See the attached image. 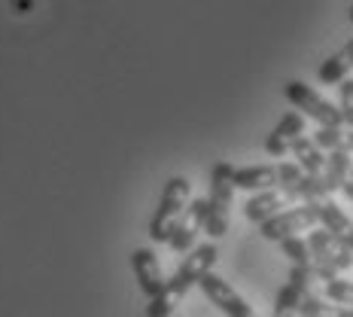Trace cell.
Returning a JSON list of instances; mask_svg holds the SVG:
<instances>
[{
  "instance_id": "1",
  "label": "cell",
  "mask_w": 353,
  "mask_h": 317,
  "mask_svg": "<svg viewBox=\"0 0 353 317\" xmlns=\"http://www.w3.org/2000/svg\"><path fill=\"white\" fill-rule=\"evenodd\" d=\"M234 168L229 162H216L210 168V193H208V220H204V232L213 241L223 238L229 232V217H232V198H234V183H232Z\"/></svg>"
},
{
  "instance_id": "2",
  "label": "cell",
  "mask_w": 353,
  "mask_h": 317,
  "mask_svg": "<svg viewBox=\"0 0 353 317\" xmlns=\"http://www.w3.org/2000/svg\"><path fill=\"white\" fill-rule=\"evenodd\" d=\"M189 193H192V183H189L186 177H171V180L165 183V193H161L156 213H152V220H150V238L156 241V244H165V241L171 238L176 220L183 217V211H186V204H189Z\"/></svg>"
},
{
  "instance_id": "3",
  "label": "cell",
  "mask_w": 353,
  "mask_h": 317,
  "mask_svg": "<svg viewBox=\"0 0 353 317\" xmlns=\"http://www.w3.org/2000/svg\"><path fill=\"white\" fill-rule=\"evenodd\" d=\"M307 247H311L314 256V271H317L320 281H335L341 278V271H347L353 265V250L344 247L338 238H332L326 229H311L307 235Z\"/></svg>"
},
{
  "instance_id": "4",
  "label": "cell",
  "mask_w": 353,
  "mask_h": 317,
  "mask_svg": "<svg viewBox=\"0 0 353 317\" xmlns=\"http://www.w3.org/2000/svg\"><path fill=\"white\" fill-rule=\"evenodd\" d=\"M219 260V250H216V241H210V244H198L189 250V256H183V262L176 265L174 278L165 284V293L171 296L176 305H180V299L189 293V287H195L201 281L208 271H213V265Z\"/></svg>"
},
{
  "instance_id": "5",
  "label": "cell",
  "mask_w": 353,
  "mask_h": 317,
  "mask_svg": "<svg viewBox=\"0 0 353 317\" xmlns=\"http://www.w3.org/2000/svg\"><path fill=\"white\" fill-rule=\"evenodd\" d=\"M283 95H286V101H290L292 107L301 110V116H311V119L317 125H323V128H341V125H344L341 110H338L332 101L323 98L320 92H314L307 83H301V79L286 83Z\"/></svg>"
},
{
  "instance_id": "6",
  "label": "cell",
  "mask_w": 353,
  "mask_h": 317,
  "mask_svg": "<svg viewBox=\"0 0 353 317\" xmlns=\"http://www.w3.org/2000/svg\"><path fill=\"white\" fill-rule=\"evenodd\" d=\"M320 226V211H317V202H307V204H292L281 213H274L271 220H265L259 226V235L265 241H283V238H292V235H301V232H311Z\"/></svg>"
},
{
  "instance_id": "7",
  "label": "cell",
  "mask_w": 353,
  "mask_h": 317,
  "mask_svg": "<svg viewBox=\"0 0 353 317\" xmlns=\"http://www.w3.org/2000/svg\"><path fill=\"white\" fill-rule=\"evenodd\" d=\"M198 287H201V293L208 296L213 305L219 308L225 317H259L253 311V305L241 296L234 287L225 281V278H219V275H213V271H208V275L198 281Z\"/></svg>"
},
{
  "instance_id": "8",
  "label": "cell",
  "mask_w": 353,
  "mask_h": 317,
  "mask_svg": "<svg viewBox=\"0 0 353 317\" xmlns=\"http://www.w3.org/2000/svg\"><path fill=\"white\" fill-rule=\"evenodd\" d=\"M204 220H208V198H192L189 211H183V217L176 220L171 238H168V247H171L174 253H189L198 232L204 229Z\"/></svg>"
},
{
  "instance_id": "9",
  "label": "cell",
  "mask_w": 353,
  "mask_h": 317,
  "mask_svg": "<svg viewBox=\"0 0 353 317\" xmlns=\"http://www.w3.org/2000/svg\"><path fill=\"white\" fill-rule=\"evenodd\" d=\"M131 269H134V278L141 284V293L150 299H156L161 290H165V275H161V265H159V256L152 253L150 247H137L131 253Z\"/></svg>"
},
{
  "instance_id": "10",
  "label": "cell",
  "mask_w": 353,
  "mask_h": 317,
  "mask_svg": "<svg viewBox=\"0 0 353 317\" xmlns=\"http://www.w3.org/2000/svg\"><path fill=\"white\" fill-rule=\"evenodd\" d=\"M301 135H305V116L296 113V110H290V113L281 116V122L271 128V135L265 137V153L281 159L290 153V146L296 144Z\"/></svg>"
},
{
  "instance_id": "11",
  "label": "cell",
  "mask_w": 353,
  "mask_h": 317,
  "mask_svg": "<svg viewBox=\"0 0 353 317\" xmlns=\"http://www.w3.org/2000/svg\"><path fill=\"white\" fill-rule=\"evenodd\" d=\"M290 198H286L283 189H265V193H256L253 198H247V204H244V217L250 220V223H256V226H262L265 220H271L274 213H281L290 208Z\"/></svg>"
},
{
  "instance_id": "12",
  "label": "cell",
  "mask_w": 353,
  "mask_h": 317,
  "mask_svg": "<svg viewBox=\"0 0 353 317\" xmlns=\"http://www.w3.org/2000/svg\"><path fill=\"white\" fill-rule=\"evenodd\" d=\"M317 211H320V226H323V229L332 235V238L341 241L344 247L353 250V220L332 202V195H329V198H320V202H317Z\"/></svg>"
},
{
  "instance_id": "13",
  "label": "cell",
  "mask_w": 353,
  "mask_h": 317,
  "mask_svg": "<svg viewBox=\"0 0 353 317\" xmlns=\"http://www.w3.org/2000/svg\"><path fill=\"white\" fill-rule=\"evenodd\" d=\"M232 183H234V189H250V193H265V189H274L277 186V165L234 168Z\"/></svg>"
},
{
  "instance_id": "14",
  "label": "cell",
  "mask_w": 353,
  "mask_h": 317,
  "mask_svg": "<svg viewBox=\"0 0 353 317\" xmlns=\"http://www.w3.org/2000/svg\"><path fill=\"white\" fill-rule=\"evenodd\" d=\"M353 70V37L347 43H344L341 49H338L335 55H329L326 61L320 64L317 77L323 86H341L344 79H347V73Z\"/></svg>"
},
{
  "instance_id": "15",
  "label": "cell",
  "mask_w": 353,
  "mask_h": 317,
  "mask_svg": "<svg viewBox=\"0 0 353 317\" xmlns=\"http://www.w3.org/2000/svg\"><path fill=\"white\" fill-rule=\"evenodd\" d=\"M290 153L296 156V165H299L305 174L320 177L323 171H326V153H323L320 146L314 144V137H305V135H301L299 141L290 146Z\"/></svg>"
},
{
  "instance_id": "16",
  "label": "cell",
  "mask_w": 353,
  "mask_h": 317,
  "mask_svg": "<svg viewBox=\"0 0 353 317\" xmlns=\"http://www.w3.org/2000/svg\"><path fill=\"white\" fill-rule=\"evenodd\" d=\"M353 174V153L350 150H335L326 156V171H323V183H326L329 195L344 186V180Z\"/></svg>"
},
{
  "instance_id": "17",
  "label": "cell",
  "mask_w": 353,
  "mask_h": 317,
  "mask_svg": "<svg viewBox=\"0 0 353 317\" xmlns=\"http://www.w3.org/2000/svg\"><path fill=\"white\" fill-rule=\"evenodd\" d=\"M281 250H283V256H286V260H290L292 265H311V262H314L311 247H307V238H301V235L283 238V241H281Z\"/></svg>"
},
{
  "instance_id": "18",
  "label": "cell",
  "mask_w": 353,
  "mask_h": 317,
  "mask_svg": "<svg viewBox=\"0 0 353 317\" xmlns=\"http://www.w3.org/2000/svg\"><path fill=\"white\" fill-rule=\"evenodd\" d=\"M314 144L320 146V150H329V153H335V150H347V131L344 128H320L314 131Z\"/></svg>"
},
{
  "instance_id": "19",
  "label": "cell",
  "mask_w": 353,
  "mask_h": 317,
  "mask_svg": "<svg viewBox=\"0 0 353 317\" xmlns=\"http://www.w3.org/2000/svg\"><path fill=\"white\" fill-rule=\"evenodd\" d=\"M326 299L335 302V305L353 308V281H341V278L329 281V284H326Z\"/></svg>"
},
{
  "instance_id": "20",
  "label": "cell",
  "mask_w": 353,
  "mask_h": 317,
  "mask_svg": "<svg viewBox=\"0 0 353 317\" xmlns=\"http://www.w3.org/2000/svg\"><path fill=\"white\" fill-rule=\"evenodd\" d=\"M301 177H305V171H301L296 162H281V165H277V186H281V189L296 186Z\"/></svg>"
},
{
  "instance_id": "21",
  "label": "cell",
  "mask_w": 353,
  "mask_h": 317,
  "mask_svg": "<svg viewBox=\"0 0 353 317\" xmlns=\"http://www.w3.org/2000/svg\"><path fill=\"white\" fill-rule=\"evenodd\" d=\"M174 305H176V302L168 296L165 290H161L156 299H150V305H146V317H171Z\"/></svg>"
},
{
  "instance_id": "22",
  "label": "cell",
  "mask_w": 353,
  "mask_h": 317,
  "mask_svg": "<svg viewBox=\"0 0 353 317\" xmlns=\"http://www.w3.org/2000/svg\"><path fill=\"white\" fill-rule=\"evenodd\" d=\"M341 189H344V195H347L350 202H353V174L347 177V180H344V186H341Z\"/></svg>"
},
{
  "instance_id": "23",
  "label": "cell",
  "mask_w": 353,
  "mask_h": 317,
  "mask_svg": "<svg viewBox=\"0 0 353 317\" xmlns=\"http://www.w3.org/2000/svg\"><path fill=\"white\" fill-rule=\"evenodd\" d=\"M347 150H350V153H353V128H350V131H347Z\"/></svg>"
},
{
  "instance_id": "24",
  "label": "cell",
  "mask_w": 353,
  "mask_h": 317,
  "mask_svg": "<svg viewBox=\"0 0 353 317\" xmlns=\"http://www.w3.org/2000/svg\"><path fill=\"white\" fill-rule=\"evenodd\" d=\"M350 21H353V3H350Z\"/></svg>"
}]
</instances>
